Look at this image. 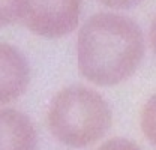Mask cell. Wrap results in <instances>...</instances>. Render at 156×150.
Segmentation results:
<instances>
[{"instance_id": "cell-8", "label": "cell", "mask_w": 156, "mask_h": 150, "mask_svg": "<svg viewBox=\"0 0 156 150\" xmlns=\"http://www.w3.org/2000/svg\"><path fill=\"white\" fill-rule=\"evenodd\" d=\"M98 150H143L136 143L128 140V138H122V137H116V138H110L107 140L104 144H101Z\"/></svg>"}, {"instance_id": "cell-1", "label": "cell", "mask_w": 156, "mask_h": 150, "mask_svg": "<svg viewBox=\"0 0 156 150\" xmlns=\"http://www.w3.org/2000/svg\"><path fill=\"white\" fill-rule=\"evenodd\" d=\"M143 54L141 29L128 17L99 12L78 32V69L96 86H116L126 81L136 71Z\"/></svg>"}, {"instance_id": "cell-4", "label": "cell", "mask_w": 156, "mask_h": 150, "mask_svg": "<svg viewBox=\"0 0 156 150\" xmlns=\"http://www.w3.org/2000/svg\"><path fill=\"white\" fill-rule=\"evenodd\" d=\"M30 81L27 60L9 44L0 42V104H9L26 92Z\"/></svg>"}, {"instance_id": "cell-2", "label": "cell", "mask_w": 156, "mask_h": 150, "mask_svg": "<svg viewBox=\"0 0 156 150\" xmlns=\"http://www.w3.org/2000/svg\"><path fill=\"white\" fill-rule=\"evenodd\" d=\"M53 137L69 147H87L98 143L111 128L113 112L96 90L72 84L58 90L47 114Z\"/></svg>"}, {"instance_id": "cell-6", "label": "cell", "mask_w": 156, "mask_h": 150, "mask_svg": "<svg viewBox=\"0 0 156 150\" xmlns=\"http://www.w3.org/2000/svg\"><path fill=\"white\" fill-rule=\"evenodd\" d=\"M140 125L146 138L153 146H156V93L152 95L146 102V105L143 107Z\"/></svg>"}, {"instance_id": "cell-7", "label": "cell", "mask_w": 156, "mask_h": 150, "mask_svg": "<svg viewBox=\"0 0 156 150\" xmlns=\"http://www.w3.org/2000/svg\"><path fill=\"white\" fill-rule=\"evenodd\" d=\"M24 0H0V26L14 24L23 20Z\"/></svg>"}, {"instance_id": "cell-9", "label": "cell", "mask_w": 156, "mask_h": 150, "mask_svg": "<svg viewBox=\"0 0 156 150\" xmlns=\"http://www.w3.org/2000/svg\"><path fill=\"white\" fill-rule=\"evenodd\" d=\"M99 3H102L104 6L108 8H114V9H125V8H131L136 3H140L141 0H98Z\"/></svg>"}, {"instance_id": "cell-5", "label": "cell", "mask_w": 156, "mask_h": 150, "mask_svg": "<svg viewBox=\"0 0 156 150\" xmlns=\"http://www.w3.org/2000/svg\"><path fill=\"white\" fill-rule=\"evenodd\" d=\"M36 129L18 110L0 108V150H35Z\"/></svg>"}, {"instance_id": "cell-3", "label": "cell", "mask_w": 156, "mask_h": 150, "mask_svg": "<svg viewBox=\"0 0 156 150\" xmlns=\"http://www.w3.org/2000/svg\"><path fill=\"white\" fill-rule=\"evenodd\" d=\"M83 0H24L23 23L44 38H62L78 26Z\"/></svg>"}, {"instance_id": "cell-10", "label": "cell", "mask_w": 156, "mask_h": 150, "mask_svg": "<svg viewBox=\"0 0 156 150\" xmlns=\"http://www.w3.org/2000/svg\"><path fill=\"white\" fill-rule=\"evenodd\" d=\"M150 45H152V50H153V53L156 54V17L155 20L152 21V26H150Z\"/></svg>"}]
</instances>
